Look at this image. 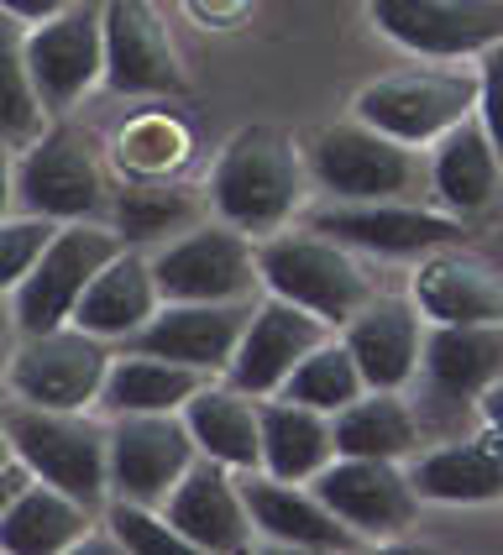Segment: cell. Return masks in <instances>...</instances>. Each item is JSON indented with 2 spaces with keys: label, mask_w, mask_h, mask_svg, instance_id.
<instances>
[{
  "label": "cell",
  "mask_w": 503,
  "mask_h": 555,
  "mask_svg": "<svg viewBox=\"0 0 503 555\" xmlns=\"http://www.w3.org/2000/svg\"><path fill=\"white\" fill-rule=\"evenodd\" d=\"M252 320V299H216V305H157V314L126 340L137 351H153L194 372H225L236 340Z\"/></svg>",
  "instance_id": "19"
},
{
  "label": "cell",
  "mask_w": 503,
  "mask_h": 555,
  "mask_svg": "<svg viewBox=\"0 0 503 555\" xmlns=\"http://www.w3.org/2000/svg\"><path fill=\"white\" fill-rule=\"evenodd\" d=\"M503 377V325H430L420 351V399L425 430H456L477 399Z\"/></svg>",
  "instance_id": "5"
},
{
  "label": "cell",
  "mask_w": 503,
  "mask_h": 555,
  "mask_svg": "<svg viewBox=\"0 0 503 555\" xmlns=\"http://www.w3.org/2000/svg\"><path fill=\"white\" fill-rule=\"evenodd\" d=\"M305 168L331 199H409L420 194V184H430V168L420 163V153L367 121L314 131Z\"/></svg>",
  "instance_id": "4"
},
{
  "label": "cell",
  "mask_w": 503,
  "mask_h": 555,
  "mask_svg": "<svg viewBox=\"0 0 503 555\" xmlns=\"http://www.w3.org/2000/svg\"><path fill=\"white\" fill-rule=\"evenodd\" d=\"M179 414H184L199 456L231 466V472H257L262 466V425H257V399L252 393L231 388V383L225 388L199 383L194 399Z\"/></svg>",
  "instance_id": "28"
},
{
  "label": "cell",
  "mask_w": 503,
  "mask_h": 555,
  "mask_svg": "<svg viewBox=\"0 0 503 555\" xmlns=\"http://www.w3.org/2000/svg\"><path fill=\"white\" fill-rule=\"evenodd\" d=\"M90 529H94V508H85L79 498L59 493L53 482L27 477V488L11 498L5 514H0V551L5 555L79 551Z\"/></svg>",
  "instance_id": "27"
},
{
  "label": "cell",
  "mask_w": 503,
  "mask_h": 555,
  "mask_svg": "<svg viewBox=\"0 0 503 555\" xmlns=\"http://www.w3.org/2000/svg\"><path fill=\"white\" fill-rule=\"evenodd\" d=\"M477 59H482L477 63V121L488 126V137L503 157V42L482 48Z\"/></svg>",
  "instance_id": "37"
},
{
  "label": "cell",
  "mask_w": 503,
  "mask_h": 555,
  "mask_svg": "<svg viewBox=\"0 0 503 555\" xmlns=\"http://www.w3.org/2000/svg\"><path fill=\"white\" fill-rule=\"evenodd\" d=\"M63 5H68V0H0V11H5V16H16V22H48V16H59Z\"/></svg>",
  "instance_id": "38"
},
{
  "label": "cell",
  "mask_w": 503,
  "mask_h": 555,
  "mask_svg": "<svg viewBox=\"0 0 503 555\" xmlns=\"http://www.w3.org/2000/svg\"><path fill=\"white\" fill-rule=\"evenodd\" d=\"M5 462H16V456H11V435H5V420H0V466Z\"/></svg>",
  "instance_id": "43"
},
{
  "label": "cell",
  "mask_w": 503,
  "mask_h": 555,
  "mask_svg": "<svg viewBox=\"0 0 503 555\" xmlns=\"http://www.w3.org/2000/svg\"><path fill=\"white\" fill-rule=\"evenodd\" d=\"M105 216H111V231L121 236V247H153V242H173L179 231L199 225L205 199L168 179H137L111 199Z\"/></svg>",
  "instance_id": "31"
},
{
  "label": "cell",
  "mask_w": 503,
  "mask_h": 555,
  "mask_svg": "<svg viewBox=\"0 0 503 555\" xmlns=\"http://www.w3.org/2000/svg\"><path fill=\"white\" fill-rule=\"evenodd\" d=\"M341 340L367 388H399L404 393L420 372V351H425V314L414 309V299L373 294L341 325Z\"/></svg>",
  "instance_id": "20"
},
{
  "label": "cell",
  "mask_w": 503,
  "mask_h": 555,
  "mask_svg": "<svg viewBox=\"0 0 503 555\" xmlns=\"http://www.w3.org/2000/svg\"><path fill=\"white\" fill-rule=\"evenodd\" d=\"M163 514L199 555H236L252 545V514L242 482L231 477V466L210 462V456H194V466L163 503Z\"/></svg>",
  "instance_id": "18"
},
{
  "label": "cell",
  "mask_w": 503,
  "mask_h": 555,
  "mask_svg": "<svg viewBox=\"0 0 503 555\" xmlns=\"http://www.w3.org/2000/svg\"><path fill=\"white\" fill-rule=\"evenodd\" d=\"M430 189L436 205L456 220H482L503 205V157L488 137V126L467 116L456 121L446 137L430 142Z\"/></svg>",
  "instance_id": "22"
},
{
  "label": "cell",
  "mask_w": 503,
  "mask_h": 555,
  "mask_svg": "<svg viewBox=\"0 0 503 555\" xmlns=\"http://www.w3.org/2000/svg\"><path fill=\"white\" fill-rule=\"evenodd\" d=\"M121 251V236L100 220H63L53 242L42 247L37 268H31L16 288H11V314L22 336H42L74 320V309L85 299L90 278Z\"/></svg>",
  "instance_id": "6"
},
{
  "label": "cell",
  "mask_w": 503,
  "mask_h": 555,
  "mask_svg": "<svg viewBox=\"0 0 503 555\" xmlns=\"http://www.w3.org/2000/svg\"><path fill=\"white\" fill-rule=\"evenodd\" d=\"M242 498H247L252 529H262L273 545H288V551H357L362 534L346 529L314 488L305 482H283V477H268L262 466L257 472H242Z\"/></svg>",
  "instance_id": "21"
},
{
  "label": "cell",
  "mask_w": 503,
  "mask_h": 555,
  "mask_svg": "<svg viewBox=\"0 0 503 555\" xmlns=\"http://www.w3.org/2000/svg\"><path fill=\"white\" fill-rule=\"evenodd\" d=\"M325 331H331V325H325L320 314L288 305L279 294H268L262 305H252L247 331H242L231 362H225V383L252 393V399H273L283 388V377L325 340Z\"/></svg>",
  "instance_id": "16"
},
{
  "label": "cell",
  "mask_w": 503,
  "mask_h": 555,
  "mask_svg": "<svg viewBox=\"0 0 503 555\" xmlns=\"http://www.w3.org/2000/svg\"><path fill=\"white\" fill-rule=\"evenodd\" d=\"M105 372H111L105 340L68 320L59 331L22 336L5 383H11L16 399L37 403V409H90V403H100Z\"/></svg>",
  "instance_id": "12"
},
{
  "label": "cell",
  "mask_w": 503,
  "mask_h": 555,
  "mask_svg": "<svg viewBox=\"0 0 503 555\" xmlns=\"http://www.w3.org/2000/svg\"><path fill=\"white\" fill-rule=\"evenodd\" d=\"M409 294L430 325H503V273L456 247L420 257Z\"/></svg>",
  "instance_id": "23"
},
{
  "label": "cell",
  "mask_w": 503,
  "mask_h": 555,
  "mask_svg": "<svg viewBox=\"0 0 503 555\" xmlns=\"http://www.w3.org/2000/svg\"><path fill=\"white\" fill-rule=\"evenodd\" d=\"M153 278L163 305H216V299H252L262 288L257 247L236 225H189L153 251Z\"/></svg>",
  "instance_id": "7"
},
{
  "label": "cell",
  "mask_w": 503,
  "mask_h": 555,
  "mask_svg": "<svg viewBox=\"0 0 503 555\" xmlns=\"http://www.w3.org/2000/svg\"><path fill=\"white\" fill-rule=\"evenodd\" d=\"M16 205L27 216L42 220H100L111 210V194H105V173H100V157H94L90 131L79 126H48L31 147H22L16 163Z\"/></svg>",
  "instance_id": "8"
},
{
  "label": "cell",
  "mask_w": 503,
  "mask_h": 555,
  "mask_svg": "<svg viewBox=\"0 0 503 555\" xmlns=\"http://www.w3.org/2000/svg\"><path fill=\"white\" fill-rule=\"evenodd\" d=\"M351 111H357V121L377 126L409 147H430L436 137H446L451 126L477 111V74H456V68L394 74V79L367 85Z\"/></svg>",
  "instance_id": "10"
},
{
  "label": "cell",
  "mask_w": 503,
  "mask_h": 555,
  "mask_svg": "<svg viewBox=\"0 0 503 555\" xmlns=\"http://www.w3.org/2000/svg\"><path fill=\"white\" fill-rule=\"evenodd\" d=\"M105 529L116 534V551H131V555H199L189 545L179 529L168 525L163 508H142V503H111L105 514Z\"/></svg>",
  "instance_id": "35"
},
{
  "label": "cell",
  "mask_w": 503,
  "mask_h": 555,
  "mask_svg": "<svg viewBox=\"0 0 503 555\" xmlns=\"http://www.w3.org/2000/svg\"><path fill=\"white\" fill-rule=\"evenodd\" d=\"M189 11L199 16V22H236L242 11H247V0H189Z\"/></svg>",
  "instance_id": "39"
},
{
  "label": "cell",
  "mask_w": 503,
  "mask_h": 555,
  "mask_svg": "<svg viewBox=\"0 0 503 555\" xmlns=\"http://www.w3.org/2000/svg\"><path fill=\"white\" fill-rule=\"evenodd\" d=\"M414 493L425 503H493L503 498V430L451 435L430 451H414Z\"/></svg>",
  "instance_id": "24"
},
{
  "label": "cell",
  "mask_w": 503,
  "mask_h": 555,
  "mask_svg": "<svg viewBox=\"0 0 503 555\" xmlns=\"http://www.w3.org/2000/svg\"><path fill=\"white\" fill-rule=\"evenodd\" d=\"M257 273L262 288L279 294L288 305L320 314L325 325H346L357 309L373 299V278L362 273V262L351 257V247H341L325 231H273L257 242Z\"/></svg>",
  "instance_id": "3"
},
{
  "label": "cell",
  "mask_w": 503,
  "mask_h": 555,
  "mask_svg": "<svg viewBox=\"0 0 503 555\" xmlns=\"http://www.w3.org/2000/svg\"><path fill=\"white\" fill-rule=\"evenodd\" d=\"M157 305L163 299H157L153 257H142V247H121L90 278L85 299L74 309V325L100 340H131L157 314Z\"/></svg>",
  "instance_id": "25"
},
{
  "label": "cell",
  "mask_w": 503,
  "mask_h": 555,
  "mask_svg": "<svg viewBox=\"0 0 503 555\" xmlns=\"http://www.w3.org/2000/svg\"><path fill=\"white\" fill-rule=\"evenodd\" d=\"M477 414H482V425H493V430H503V377L477 399Z\"/></svg>",
  "instance_id": "42"
},
{
  "label": "cell",
  "mask_w": 503,
  "mask_h": 555,
  "mask_svg": "<svg viewBox=\"0 0 503 555\" xmlns=\"http://www.w3.org/2000/svg\"><path fill=\"white\" fill-rule=\"evenodd\" d=\"M310 488L362 540H394V534L414 529L420 503H425L414 493V477L404 466L383 462V456H336Z\"/></svg>",
  "instance_id": "14"
},
{
  "label": "cell",
  "mask_w": 503,
  "mask_h": 555,
  "mask_svg": "<svg viewBox=\"0 0 503 555\" xmlns=\"http://www.w3.org/2000/svg\"><path fill=\"white\" fill-rule=\"evenodd\" d=\"M0 420L11 435V456L37 482H53L100 514V503L111 498V430H100L85 409H37L22 399L5 403Z\"/></svg>",
  "instance_id": "2"
},
{
  "label": "cell",
  "mask_w": 503,
  "mask_h": 555,
  "mask_svg": "<svg viewBox=\"0 0 503 555\" xmlns=\"http://www.w3.org/2000/svg\"><path fill=\"white\" fill-rule=\"evenodd\" d=\"M199 383L205 372L126 346L121 357H111V372L100 383V409L105 414H173L194 399Z\"/></svg>",
  "instance_id": "30"
},
{
  "label": "cell",
  "mask_w": 503,
  "mask_h": 555,
  "mask_svg": "<svg viewBox=\"0 0 503 555\" xmlns=\"http://www.w3.org/2000/svg\"><path fill=\"white\" fill-rule=\"evenodd\" d=\"M331 430H336V456H383V462H409L425 440L414 399H404L399 388H367L341 414H331Z\"/></svg>",
  "instance_id": "29"
},
{
  "label": "cell",
  "mask_w": 503,
  "mask_h": 555,
  "mask_svg": "<svg viewBox=\"0 0 503 555\" xmlns=\"http://www.w3.org/2000/svg\"><path fill=\"white\" fill-rule=\"evenodd\" d=\"M199 456L184 414H116L111 425V498L163 508Z\"/></svg>",
  "instance_id": "13"
},
{
  "label": "cell",
  "mask_w": 503,
  "mask_h": 555,
  "mask_svg": "<svg viewBox=\"0 0 503 555\" xmlns=\"http://www.w3.org/2000/svg\"><path fill=\"white\" fill-rule=\"evenodd\" d=\"M388 42L420 59H472L503 42V0H367Z\"/></svg>",
  "instance_id": "15"
},
{
  "label": "cell",
  "mask_w": 503,
  "mask_h": 555,
  "mask_svg": "<svg viewBox=\"0 0 503 555\" xmlns=\"http://www.w3.org/2000/svg\"><path fill=\"white\" fill-rule=\"evenodd\" d=\"M27 74L48 116L74 111L85 94L105 79V27H100V0H68L59 16L27 27Z\"/></svg>",
  "instance_id": "11"
},
{
  "label": "cell",
  "mask_w": 503,
  "mask_h": 555,
  "mask_svg": "<svg viewBox=\"0 0 503 555\" xmlns=\"http://www.w3.org/2000/svg\"><path fill=\"white\" fill-rule=\"evenodd\" d=\"M11 153H16V147L0 142V220H5V210L16 205V163H11Z\"/></svg>",
  "instance_id": "40"
},
{
  "label": "cell",
  "mask_w": 503,
  "mask_h": 555,
  "mask_svg": "<svg viewBox=\"0 0 503 555\" xmlns=\"http://www.w3.org/2000/svg\"><path fill=\"white\" fill-rule=\"evenodd\" d=\"M27 477H31V472L22 462H5V466H0V514H5V503H11V498L27 488Z\"/></svg>",
  "instance_id": "41"
},
{
  "label": "cell",
  "mask_w": 503,
  "mask_h": 555,
  "mask_svg": "<svg viewBox=\"0 0 503 555\" xmlns=\"http://www.w3.org/2000/svg\"><path fill=\"white\" fill-rule=\"evenodd\" d=\"M310 225L336 236L341 247L388 257V262H420L467 236V220L446 210H420L409 199H331L325 210L310 216Z\"/></svg>",
  "instance_id": "9"
},
{
  "label": "cell",
  "mask_w": 503,
  "mask_h": 555,
  "mask_svg": "<svg viewBox=\"0 0 503 555\" xmlns=\"http://www.w3.org/2000/svg\"><path fill=\"white\" fill-rule=\"evenodd\" d=\"M53 231H59V220L27 216V210L0 220V294H11V288L37 268V257L53 242Z\"/></svg>",
  "instance_id": "36"
},
{
  "label": "cell",
  "mask_w": 503,
  "mask_h": 555,
  "mask_svg": "<svg viewBox=\"0 0 503 555\" xmlns=\"http://www.w3.org/2000/svg\"><path fill=\"white\" fill-rule=\"evenodd\" d=\"M305 184L310 168L294 137L279 126H247L220 147L210 173V205L225 225L247 236H273L305 205Z\"/></svg>",
  "instance_id": "1"
},
{
  "label": "cell",
  "mask_w": 503,
  "mask_h": 555,
  "mask_svg": "<svg viewBox=\"0 0 503 555\" xmlns=\"http://www.w3.org/2000/svg\"><path fill=\"white\" fill-rule=\"evenodd\" d=\"M189 157V131L168 116H137L116 142V163L131 179H168Z\"/></svg>",
  "instance_id": "34"
},
{
  "label": "cell",
  "mask_w": 503,
  "mask_h": 555,
  "mask_svg": "<svg viewBox=\"0 0 503 555\" xmlns=\"http://www.w3.org/2000/svg\"><path fill=\"white\" fill-rule=\"evenodd\" d=\"M105 85L116 94H179L184 68L147 0H100Z\"/></svg>",
  "instance_id": "17"
},
{
  "label": "cell",
  "mask_w": 503,
  "mask_h": 555,
  "mask_svg": "<svg viewBox=\"0 0 503 555\" xmlns=\"http://www.w3.org/2000/svg\"><path fill=\"white\" fill-rule=\"evenodd\" d=\"M257 425H262V472L283 482H314L325 466L336 462V430L331 414L310 403H294L273 393L257 399Z\"/></svg>",
  "instance_id": "26"
},
{
  "label": "cell",
  "mask_w": 503,
  "mask_h": 555,
  "mask_svg": "<svg viewBox=\"0 0 503 555\" xmlns=\"http://www.w3.org/2000/svg\"><path fill=\"white\" fill-rule=\"evenodd\" d=\"M279 393L283 399H294V403H310V409H320V414H341L351 399L367 393V383H362V372H357V362H351L346 340L325 336L299 367L283 377Z\"/></svg>",
  "instance_id": "33"
},
{
  "label": "cell",
  "mask_w": 503,
  "mask_h": 555,
  "mask_svg": "<svg viewBox=\"0 0 503 555\" xmlns=\"http://www.w3.org/2000/svg\"><path fill=\"white\" fill-rule=\"evenodd\" d=\"M22 27L27 22L0 11V142L16 147V153L48 131V105H42V94L27 74V53H22L27 31Z\"/></svg>",
  "instance_id": "32"
}]
</instances>
